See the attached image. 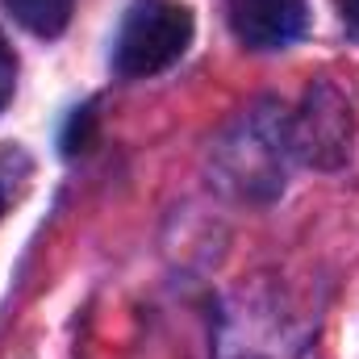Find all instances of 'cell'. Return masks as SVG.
Returning a JSON list of instances; mask_svg holds the SVG:
<instances>
[{"instance_id": "1", "label": "cell", "mask_w": 359, "mask_h": 359, "mask_svg": "<svg viewBox=\"0 0 359 359\" xmlns=\"http://www.w3.org/2000/svg\"><path fill=\"white\" fill-rule=\"evenodd\" d=\"M192 8L180 0H134L113 42V72L126 80L159 76L192 42Z\"/></svg>"}, {"instance_id": "2", "label": "cell", "mask_w": 359, "mask_h": 359, "mask_svg": "<svg viewBox=\"0 0 359 359\" xmlns=\"http://www.w3.org/2000/svg\"><path fill=\"white\" fill-rule=\"evenodd\" d=\"M351 138H355V117L343 92L334 84H313L292 121V147L318 168H339L351 155Z\"/></svg>"}, {"instance_id": "3", "label": "cell", "mask_w": 359, "mask_h": 359, "mask_svg": "<svg viewBox=\"0 0 359 359\" xmlns=\"http://www.w3.org/2000/svg\"><path fill=\"white\" fill-rule=\"evenodd\" d=\"M230 21L238 42L251 50H280L305 34V0H230Z\"/></svg>"}, {"instance_id": "4", "label": "cell", "mask_w": 359, "mask_h": 359, "mask_svg": "<svg viewBox=\"0 0 359 359\" xmlns=\"http://www.w3.org/2000/svg\"><path fill=\"white\" fill-rule=\"evenodd\" d=\"M4 8L38 38H59L72 21L76 0H4Z\"/></svg>"}, {"instance_id": "5", "label": "cell", "mask_w": 359, "mask_h": 359, "mask_svg": "<svg viewBox=\"0 0 359 359\" xmlns=\"http://www.w3.org/2000/svg\"><path fill=\"white\" fill-rule=\"evenodd\" d=\"M13 88H17V59H13L8 42L0 38V109L13 100Z\"/></svg>"}, {"instance_id": "6", "label": "cell", "mask_w": 359, "mask_h": 359, "mask_svg": "<svg viewBox=\"0 0 359 359\" xmlns=\"http://www.w3.org/2000/svg\"><path fill=\"white\" fill-rule=\"evenodd\" d=\"M334 4H339V17H343L347 34L359 38V0H334Z\"/></svg>"}, {"instance_id": "7", "label": "cell", "mask_w": 359, "mask_h": 359, "mask_svg": "<svg viewBox=\"0 0 359 359\" xmlns=\"http://www.w3.org/2000/svg\"><path fill=\"white\" fill-rule=\"evenodd\" d=\"M0 209H4V192H0Z\"/></svg>"}]
</instances>
